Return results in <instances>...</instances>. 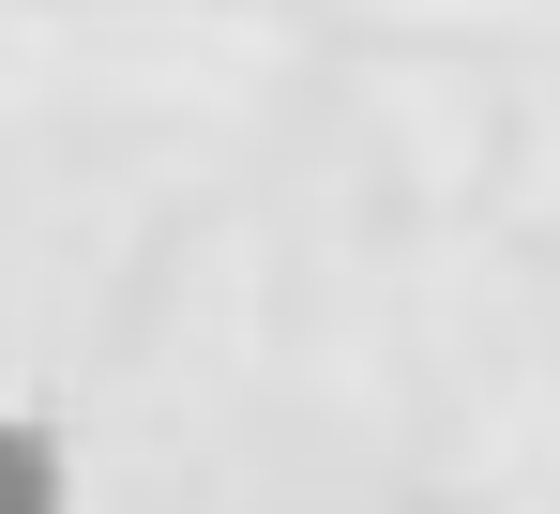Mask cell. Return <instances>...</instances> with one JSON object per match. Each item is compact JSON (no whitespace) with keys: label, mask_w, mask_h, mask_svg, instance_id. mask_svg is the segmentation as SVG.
<instances>
[{"label":"cell","mask_w":560,"mask_h":514,"mask_svg":"<svg viewBox=\"0 0 560 514\" xmlns=\"http://www.w3.org/2000/svg\"><path fill=\"white\" fill-rule=\"evenodd\" d=\"M0 514H61V439L0 409Z\"/></svg>","instance_id":"cell-1"}]
</instances>
